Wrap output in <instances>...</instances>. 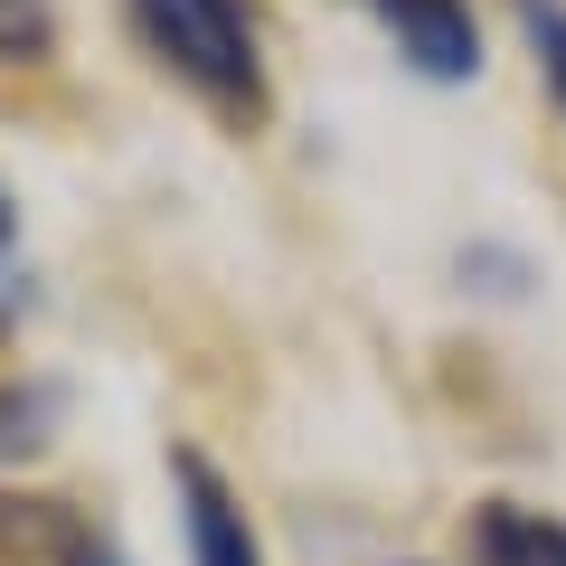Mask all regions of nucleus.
Wrapping results in <instances>:
<instances>
[{"mask_svg": "<svg viewBox=\"0 0 566 566\" xmlns=\"http://www.w3.org/2000/svg\"><path fill=\"white\" fill-rule=\"evenodd\" d=\"M133 20L189 95H208L237 123L264 114V57H255V10L245 0H133Z\"/></svg>", "mask_w": 566, "mask_h": 566, "instance_id": "f257e3e1", "label": "nucleus"}, {"mask_svg": "<svg viewBox=\"0 0 566 566\" xmlns=\"http://www.w3.org/2000/svg\"><path fill=\"white\" fill-rule=\"evenodd\" d=\"M0 566H114V547L85 528L76 501H48V491H0Z\"/></svg>", "mask_w": 566, "mask_h": 566, "instance_id": "f03ea898", "label": "nucleus"}, {"mask_svg": "<svg viewBox=\"0 0 566 566\" xmlns=\"http://www.w3.org/2000/svg\"><path fill=\"white\" fill-rule=\"evenodd\" d=\"M368 10L387 20V39H397V57L416 66V76L453 85V76L482 66V39H472V10H463V0H368Z\"/></svg>", "mask_w": 566, "mask_h": 566, "instance_id": "7ed1b4c3", "label": "nucleus"}, {"mask_svg": "<svg viewBox=\"0 0 566 566\" xmlns=\"http://www.w3.org/2000/svg\"><path fill=\"white\" fill-rule=\"evenodd\" d=\"M170 482H180V501H189V566H264L255 557V528H245V510H237V491H227L199 453H180Z\"/></svg>", "mask_w": 566, "mask_h": 566, "instance_id": "20e7f679", "label": "nucleus"}, {"mask_svg": "<svg viewBox=\"0 0 566 566\" xmlns=\"http://www.w3.org/2000/svg\"><path fill=\"white\" fill-rule=\"evenodd\" d=\"M463 547H472V566H566V520H547L528 501H482Z\"/></svg>", "mask_w": 566, "mask_h": 566, "instance_id": "39448f33", "label": "nucleus"}, {"mask_svg": "<svg viewBox=\"0 0 566 566\" xmlns=\"http://www.w3.org/2000/svg\"><path fill=\"white\" fill-rule=\"evenodd\" d=\"M520 29H528V48H538L547 95L566 104V0H520Z\"/></svg>", "mask_w": 566, "mask_h": 566, "instance_id": "423d86ee", "label": "nucleus"}, {"mask_svg": "<svg viewBox=\"0 0 566 566\" xmlns=\"http://www.w3.org/2000/svg\"><path fill=\"white\" fill-rule=\"evenodd\" d=\"M57 48V10L48 0H0V57H48Z\"/></svg>", "mask_w": 566, "mask_h": 566, "instance_id": "0eeeda50", "label": "nucleus"}, {"mask_svg": "<svg viewBox=\"0 0 566 566\" xmlns=\"http://www.w3.org/2000/svg\"><path fill=\"white\" fill-rule=\"evenodd\" d=\"M10 424H29V406L10 397V387H0V444H20V434H10Z\"/></svg>", "mask_w": 566, "mask_h": 566, "instance_id": "6e6552de", "label": "nucleus"}, {"mask_svg": "<svg viewBox=\"0 0 566 566\" xmlns=\"http://www.w3.org/2000/svg\"><path fill=\"white\" fill-rule=\"evenodd\" d=\"M10 237H20V218H10V199H0V255H10Z\"/></svg>", "mask_w": 566, "mask_h": 566, "instance_id": "1a4fd4ad", "label": "nucleus"}]
</instances>
